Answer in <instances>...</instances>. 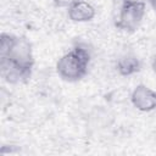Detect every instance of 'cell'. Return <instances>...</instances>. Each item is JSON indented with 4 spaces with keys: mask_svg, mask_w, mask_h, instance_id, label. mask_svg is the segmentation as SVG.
<instances>
[{
    "mask_svg": "<svg viewBox=\"0 0 156 156\" xmlns=\"http://www.w3.org/2000/svg\"><path fill=\"white\" fill-rule=\"evenodd\" d=\"M90 60V49L84 44H76L68 52L63 54L58 58L56 63V72L60 78L66 82H78L87 76Z\"/></svg>",
    "mask_w": 156,
    "mask_h": 156,
    "instance_id": "6da1fadb",
    "label": "cell"
},
{
    "mask_svg": "<svg viewBox=\"0 0 156 156\" xmlns=\"http://www.w3.org/2000/svg\"><path fill=\"white\" fill-rule=\"evenodd\" d=\"M146 5L139 0H113V24L117 29L133 33L143 22Z\"/></svg>",
    "mask_w": 156,
    "mask_h": 156,
    "instance_id": "7a4b0ae2",
    "label": "cell"
},
{
    "mask_svg": "<svg viewBox=\"0 0 156 156\" xmlns=\"http://www.w3.org/2000/svg\"><path fill=\"white\" fill-rule=\"evenodd\" d=\"M0 58L10 60L13 63L28 69H33V66H34L32 44L24 37L15 35L9 51L4 55H0Z\"/></svg>",
    "mask_w": 156,
    "mask_h": 156,
    "instance_id": "3957f363",
    "label": "cell"
},
{
    "mask_svg": "<svg viewBox=\"0 0 156 156\" xmlns=\"http://www.w3.org/2000/svg\"><path fill=\"white\" fill-rule=\"evenodd\" d=\"M130 101L141 112L154 111L156 110V90H152L145 84H138L130 94Z\"/></svg>",
    "mask_w": 156,
    "mask_h": 156,
    "instance_id": "277c9868",
    "label": "cell"
},
{
    "mask_svg": "<svg viewBox=\"0 0 156 156\" xmlns=\"http://www.w3.org/2000/svg\"><path fill=\"white\" fill-rule=\"evenodd\" d=\"M0 71L2 78L10 84H22L27 83L32 77V71L23 68L10 60L0 58Z\"/></svg>",
    "mask_w": 156,
    "mask_h": 156,
    "instance_id": "5b68a950",
    "label": "cell"
},
{
    "mask_svg": "<svg viewBox=\"0 0 156 156\" xmlns=\"http://www.w3.org/2000/svg\"><path fill=\"white\" fill-rule=\"evenodd\" d=\"M67 15L72 22L83 23L91 21L96 15V10L90 2L85 0H79L67 7Z\"/></svg>",
    "mask_w": 156,
    "mask_h": 156,
    "instance_id": "8992f818",
    "label": "cell"
},
{
    "mask_svg": "<svg viewBox=\"0 0 156 156\" xmlns=\"http://www.w3.org/2000/svg\"><path fill=\"white\" fill-rule=\"evenodd\" d=\"M116 69L121 76L129 77V76L138 73L141 69V63H140V60L135 55L127 54V55L121 56L117 60Z\"/></svg>",
    "mask_w": 156,
    "mask_h": 156,
    "instance_id": "52a82bcc",
    "label": "cell"
},
{
    "mask_svg": "<svg viewBox=\"0 0 156 156\" xmlns=\"http://www.w3.org/2000/svg\"><path fill=\"white\" fill-rule=\"evenodd\" d=\"M76 1H79V0H52V2L58 7H68Z\"/></svg>",
    "mask_w": 156,
    "mask_h": 156,
    "instance_id": "ba28073f",
    "label": "cell"
},
{
    "mask_svg": "<svg viewBox=\"0 0 156 156\" xmlns=\"http://www.w3.org/2000/svg\"><path fill=\"white\" fill-rule=\"evenodd\" d=\"M151 68H152V71L156 73V52L154 54V56H152V58H151Z\"/></svg>",
    "mask_w": 156,
    "mask_h": 156,
    "instance_id": "9c48e42d",
    "label": "cell"
},
{
    "mask_svg": "<svg viewBox=\"0 0 156 156\" xmlns=\"http://www.w3.org/2000/svg\"><path fill=\"white\" fill-rule=\"evenodd\" d=\"M149 1V4H150V6L152 7V10L156 12V0H147Z\"/></svg>",
    "mask_w": 156,
    "mask_h": 156,
    "instance_id": "30bf717a",
    "label": "cell"
}]
</instances>
